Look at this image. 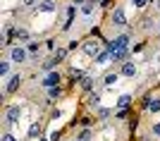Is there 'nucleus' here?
<instances>
[{"label":"nucleus","instance_id":"1","mask_svg":"<svg viewBox=\"0 0 160 141\" xmlns=\"http://www.w3.org/2000/svg\"><path fill=\"white\" fill-rule=\"evenodd\" d=\"M29 48L27 46H22V43H17V46H12L10 48V53H7V58L14 62V65H27V60H29Z\"/></svg>","mask_w":160,"mask_h":141},{"label":"nucleus","instance_id":"2","mask_svg":"<svg viewBox=\"0 0 160 141\" xmlns=\"http://www.w3.org/2000/svg\"><path fill=\"white\" fill-rule=\"evenodd\" d=\"M22 113H24V108H22L19 103H12V105H7V110H5V122L10 124V127H14V124L19 122Z\"/></svg>","mask_w":160,"mask_h":141},{"label":"nucleus","instance_id":"3","mask_svg":"<svg viewBox=\"0 0 160 141\" xmlns=\"http://www.w3.org/2000/svg\"><path fill=\"white\" fill-rule=\"evenodd\" d=\"M19 86H22V74H10V77L5 79V88H2V93L10 96V93H14Z\"/></svg>","mask_w":160,"mask_h":141},{"label":"nucleus","instance_id":"4","mask_svg":"<svg viewBox=\"0 0 160 141\" xmlns=\"http://www.w3.org/2000/svg\"><path fill=\"white\" fill-rule=\"evenodd\" d=\"M81 50H84V55H88V58H96V55L103 50V46H100L98 38H88L84 46H81Z\"/></svg>","mask_w":160,"mask_h":141},{"label":"nucleus","instance_id":"5","mask_svg":"<svg viewBox=\"0 0 160 141\" xmlns=\"http://www.w3.org/2000/svg\"><path fill=\"white\" fill-rule=\"evenodd\" d=\"M112 24L115 27H127V12H124V7H115L112 10Z\"/></svg>","mask_w":160,"mask_h":141},{"label":"nucleus","instance_id":"6","mask_svg":"<svg viewBox=\"0 0 160 141\" xmlns=\"http://www.w3.org/2000/svg\"><path fill=\"white\" fill-rule=\"evenodd\" d=\"M60 84V72H48L43 79H41V86L43 88H50V86H58Z\"/></svg>","mask_w":160,"mask_h":141},{"label":"nucleus","instance_id":"7","mask_svg":"<svg viewBox=\"0 0 160 141\" xmlns=\"http://www.w3.org/2000/svg\"><path fill=\"white\" fill-rule=\"evenodd\" d=\"M120 74L122 77H127V79H132V77H136V74H139V67H136V65H134V62H122V67H120Z\"/></svg>","mask_w":160,"mask_h":141},{"label":"nucleus","instance_id":"8","mask_svg":"<svg viewBox=\"0 0 160 141\" xmlns=\"http://www.w3.org/2000/svg\"><path fill=\"white\" fill-rule=\"evenodd\" d=\"M55 7H58V3H55V0H38V3H36V10H38V12H43V14L55 12Z\"/></svg>","mask_w":160,"mask_h":141},{"label":"nucleus","instance_id":"9","mask_svg":"<svg viewBox=\"0 0 160 141\" xmlns=\"http://www.w3.org/2000/svg\"><path fill=\"white\" fill-rule=\"evenodd\" d=\"M129 43H132V38H129V34H120L112 38V46H110V50H117V48H129Z\"/></svg>","mask_w":160,"mask_h":141},{"label":"nucleus","instance_id":"10","mask_svg":"<svg viewBox=\"0 0 160 141\" xmlns=\"http://www.w3.org/2000/svg\"><path fill=\"white\" fill-rule=\"evenodd\" d=\"M93 60H96V65H98V67H105L108 62L112 60V53H110V48H108V50H100V53L96 55Z\"/></svg>","mask_w":160,"mask_h":141},{"label":"nucleus","instance_id":"11","mask_svg":"<svg viewBox=\"0 0 160 141\" xmlns=\"http://www.w3.org/2000/svg\"><path fill=\"white\" fill-rule=\"evenodd\" d=\"M12 65H14V62L10 60V58L0 62V77H2V79H7V77H10V72H12Z\"/></svg>","mask_w":160,"mask_h":141},{"label":"nucleus","instance_id":"12","mask_svg":"<svg viewBox=\"0 0 160 141\" xmlns=\"http://www.w3.org/2000/svg\"><path fill=\"white\" fill-rule=\"evenodd\" d=\"M110 53H112V62H127V48H117Z\"/></svg>","mask_w":160,"mask_h":141},{"label":"nucleus","instance_id":"13","mask_svg":"<svg viewBox=\"0 0 160 141\" xmlns=\"http://www.w3.org/2000/svg\"><path fill=\"white\" fill-rule=\"evenodd\" d=\"M117 79H120V74H117V72H108L105 77H103V86H115Z\"/></svg>","mask_w":160,"mask_h":141},{"label":"nucleus","instance_id":"14","mask_svg":"<svg viewBox=\"0 0 160 141\" xmlns=\"http://www.w3.org/2000/svg\"><path fill=\"white\" fill-rule=\"evenodd\" d=\"M93 12H96V5H93V3H84V5H81V14H84L86 19H91Z\"/></svg>","mask_w":160,"mask_h":141},{"label":"nucleus","instance_id":"15","mask_svg":"<svg viewBox=\"0 0 160 141\" xmlns=\"http://www.w3.org/2000/svg\"><path fill=\"white\" fill-rule=\"evenodd\" d=\"M129 101H132V96H129V93H122L120 98H117V101H115V105L120 108V110H124V108L129 105Z\"/></svg>","mask_w":160,"mask_h":141},{"label":"nucleus","instance_id":"16","mask_svg":"<svg viewBox=\"0 0 160 141\" xmlns=\"http://www.w3.org/2000/svg\"><path fill=\"white\" fill-rule=\"evenodd\" d=\"M77 141H93V132H91V129H81Z\"/></svg>","mask_w":160,"mask_h":141},{"label":"nucleus","instance_id":"17","mask_svg":"<svg viewBox=\"0 0 160 141\" xmlns=\"http://www.w3.org/2000/svg\"><path fill=\"white\" fill-rule=\"evenodd\" d=\"M148 113H160V98L148 101Z\"/></svg>","mask_w":160,"mask_h":141},{"label":"nucleus","instance_id":"18","mask_svg":"<svg viewBox=\"0 0 160 141\" xmlns=\"http://www.w3.org/2000/svg\"><path fill=\"white\" fill-rule=\"evenodd\" d=\"M38 134H41V127H38V122H31V127H29V136H31V139H36Z\"/></svg>","mask_w":160,"mask_h":141},{"label":"nucleus","instance_id":"19","mask_svg":"<svg viewBox=\"0 0 160 141\" xmlns=\"http://www.w3.org/2000/svg\"><path fill=\"white\" fill-rule=\"evenodd\" d=\"M65 55H67V50H65V48H58V50L53 53V62H60V60H65Z\"/></svg>","mask_w":160,"mask_h":141},{"label":"nucleus","instance_id":"20","mask_svg":"<svg viewBox=\"0 0 160 141\" xmlns=\"http://www.w3.org/2000/svg\"><path fill=\"white\" fill-rule=\"evenodd\" d=\"M81 88H84V91H91V88H93V79H91V77H84V79H81Z\"/></svg>","mask_w":160,"mask_h":141},{"label":"nucleus","instance_id":"21","mask_svg":"<svg viewBox=\"0 0 160 141\" xmlns=\"http://www.w3.org/2000/svg\"><path fill=\"white\" fill-rule=\"evenodd\" d=\"M48 98L53 101V98H60V86H50L48 88Z\"/></svg>","mask_w":160,"mask_h":141},{"label":"nucleus","instance_id":"22","mask_svg":"<svg viewBox=\"0 0 160 141\" xmlns=\"http://www.w3.org/2000/svg\"><path fill=\"white\" fill-rule=\"evenodd\" d=\"M88 105H91V108H100V96L98 93L91 96V98H88Z\"/></svg>","mask_w":160,"mask_h":141},{"label":"nucleus","instance_id":"23","mask_svg":"<svg viewBox=\"0 0 160 141\" xmlns=\"http://www.w3.org/2000/svg\"><path fill=\"white\" fill-rule=\"evenodd\" d=\"M132 5L136 7V10H143V7L148 5V0H132Z\"/></svg>","mask_w":160,"mask_h":141},{"label":"nucleus","instance_id":"24","mask_svg":"<svg viewBox=\"0 0 160 141\" xmlns=\"http://www.w3.org/2000/svg\"><path fill=\"white\" fill-rule=\"evenodd\" d=\"M27 48H29V53H38L41 43H36V41H31V43H27Z\"/></svg>","mask_w":160,"mask_h":141},{"label":"nucleus","instance_id":"25","mask_svg":"<svg viewBox=\"0 0 160 141\" xmlns=\"http://www.w3.org/2000/svg\"><path fill=\"white\" fill-rule=\"evenodd\" d=\"M0 141H19V139H17V136H14L12 132H5V134H2V139H0Z\"/></svg>","mask_w":160,"mask_h":141},{"label":"nucleus","instance_id":"26","mask_svg":"<svg viewBox=\"0 0 160 141\" xmlns=\"http://www.w3.org/2000/svg\"><path fill=\"white\" fill-rule=\"evenodd\" d=\"M112 139V129H105L103 134H100V141H110Z\"/></svg>","mask_w":160,"mask_h":141},{"label":"nucleus","instance_id":"27","mask_svg":"<svg viewBox=\"0 0 160 141\" xmlns=\"http://www.w3.org/2000/svg\"><path fill=\"white\" fill-rule=\"evenodd\" d=\"M153 136H160V122H153Z\"/></svg>","mask_w":160,"mask_h":141},{"label":"nucleus","instance_id":"28","mask_svg":"<svg viewBox=\"0 0 160 141\" xmlns=\"http://www.w3.org/2000/svg\"><path fill=\"white\" fill-rule=\"evenodd\" d=\"M108 115H110V110H105V108H100V110H98V117H103V120H105Z\"/></svg>","mask_w":160,"mask_h":141},{"label":"nucleus","instance_id":"29","mask_svg":"<svg viewBox=\"0 0 160 141\" xmlns=\"http://www.w3.org/2000/svg\"><path fill=\"white\" fill-rule=\"evenodd\" d=\"M33 3H36V0H22V5H24V7H29V5H33Z\"/></svg>","mask_w":160,"mask_h":141},{"label":"nucleus","instance_id":"30","mask_svg":"<svg viewBox=\"0 0 160 141\" xmlns=\"http://www.w3.org/2000/svg\"><path fill=\"white\" fill-rule=\"evenodd\" d=\"M72 3H74V5H79V7H81L84 3H86V0H72Z\"/></svg>","mask_w":160,"mask_h":141},{"label":"nucleus","instance_id":"31","mask_svg":"<svg viewBox=\"0 0 160 141\" xmlns=\"http://www.w3.org/2000/svg\"><path fill=\"white\" fill-rule=\"evenodd\" d=\"M155 10H158V12H160V0H158V7H155Z\"/></svg>","mask_w":160,"mask_h":141},{"label":"nucleus","instance_id":"32","mask_svg":"<svg viewBox=\"0 0 160 141\" xmlns=\"http://www.w3.org/2000/svg\"><path fill=\"white\" fill-rule=\"evenodd\" d=\"M38 141H48V139H38Z\"/></svg>","mask_w":160,"mask_h":141},{"label":"nucleus","instance_id":"33","mask_svg":"<svg viewBox=\"0 0 160 141\" xmlns=\"http://www.w3.org/2000/svg\"><path fill=\"white\" fill-rule=\"evenodd\" d=\"M158 29H160V27H158Z\"/></svg>","mask_w":160,"mask_h":141}]
</instances>
